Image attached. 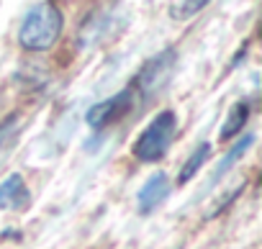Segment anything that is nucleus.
Listing matches in <instances>:
<instances>
[{
	"label": "nucleus",
	"mask_w": 262,
	"mask_h": 249,
	"mask_svg": "<svg viewBox=\"0 0 262 249\" xmlns=\"http://www.w3.org/2000/svg\"><path fill=\"white\" fill-rule=\"evenodd\" d=\"M62 34V13L52 3H36L21 21L18 44L29 52H47Z\"/></svg>",
	"instance_id": "nucleus-1"
},
{
	"label": "nucleus",
	"mask_w": 262,
	"mask_h": 249,
	"mask_svg": "<svg viewBox=\"0 0 262 249\" xmlns=\"http://www.w3.org/2000/svg\"><path fill=\"white\" fill-rule=\"evenodd\" d=\"M175 131H178V118L172 110H162L157 113L152 121H149V126L139 134V139L134 142V157L139 162H160L172 139H175Z\"/></svg>",
	"instance_id": "nucleus-2"
},
{
	"label": "nucleus",
	"mask_w": 262,
	"mask_h": 249,
	"mask_svg": "<svg viewBox=\"0 0 262 249\" xmlns=\"http://www.w3.org/2000/svg\"><path fill=\"white\" fill-rule=\"evenodd\" d=\"M175 59H178V52H175L172 47L165 49V52H160L157 57H152V59L139 70L137 82L131 85V87H134V93H142L144 98H149L152 93H157V90L170 80V75H172V70H175Z\"/></svg>",
	"instance_id": "nucleus-3"
},
{
	"label": "nucleus",
	"mask_w": 262,
	"mask_h": 249,
	"mask_svg": "<svg viewBox=\"0 0 262 249\" xmlns=\"http://www.w3.org/2000/svg\"><path fill=\"white\" fill-rule=\"evenodd\" d=\"M131 108H134V87H126V90H121L118 95L95 103V105L88 110L85 118H88V123H90L93 129H103V126H108V123L118 121V118H121L123 113H128Z\"/></svg>",
	"instance_id": "nucleus-4"
},
{
	"label": "nucleus",
	"mask_w": 262,
	"mask_h": 249,
	"mask_svg": "<svg viewBox=\"0 0 262 249\" xmlns=\"http://www.w3.org/2000/svg\"><path fill=\"white\" fill-rule=\"evenodd\" d=\"M170 190H172L170 177H167L165 172H155V175L139 188V193H137V206H139V211H142V213H152L160 203L167 200Z\"/></svg>",
	"instance_id": "nucleus-5"
},
{
	"label": "nucleus",
	"mask_w": 262,
	"mask_h": 249,
	"mask_svg": "<svg viewBox=\"0 0 262 249\" xmlns=\"http://www.w3.org/2000/svg\"><path fill=\"white\" fill-rule=\"evenodd\" d=\"M31 206V193L18 172L8 175L0 183V208L6 211H26Z\"/></svg>",
	"instance_id": "nucleus-6"
},
{
	"label": "nucleus",
	"mask_w": 262,
	"mask_h": 249,
	"mask_svg": "<svg viewBox=\"0 0 262 249\" xmlns=\"http://www.w3.org/2000/svg\"><path fill=\"white\" fill-rule=\"evenodd\" d=\"M108 29H111V31L116 29L113 13H95V16L88 18L85 26L80 29V44H82V47H95V44H100Z\"/></svg>",
	"instance_id": "nucleus-7"
},
{
	"label": "nucleus",
	"mask_w": 262,
	"mask_h": 249,
	"mask_svg": "<svg viewBox=\"0 0 262 249\" xmlns=\"http://www.w3.org/2000/svg\"><path fill=\"white\" fill-rule=\"evenodd\" d=\"M252 144H254V137H252V134H247L242 142H236V144L226 152V157L219 162V167H216V170H213V175H211V188H213V185H216V183H219V180H221V177H224L234 165H236V160H242V157H244V152H247Z\"/></svg>",
	"instance_id": "nucleus-8"
},
{
	"label": "nucleus",
	"mask_w": 262,
	"mask_h": 249,
	"mask_svg": "<svg viewBox=\"0 0 262 249\" xmlns=\"http://www.w3.org/2000/svg\"><path fill=\"white\" fill-rule=\"evenodd\" d=\"M247 118H249V103H236V105L231 108L229 118L224 121V129L219 131V139H221V142H229L231 137H236V134L242 131V126L247 123Z\"/></svg>",
	"instance_id": "nucleus-9"
},
{
	"label": "nucleus",
	"mask_w": 262,
	"mask_h": 249,
	"mask_svg": "<svg viewBox=\"0 0 262 249\" xmlns=\"http://www.w3.org/2000/svg\"><path fill=\"white\" fill-rule=\"evenodd\" d=\"M208 154H211V144H201L188 160H185V165L180 167V172H178V183L180 185H185L188 180H193L195 177V172L201 170V165L208 160Z\"/></svg>",
	"instance_id": "nucleus-10"
},
{
	"label": "nucleus",
	"mask_w": 262,
	"mask_h": 249,
	"mask_svg": "<svg viewBox=\"0 0 262 249\" xmlns=\"http://www.w3.org/2000/svg\"><path fill=\"white\" fill-rule=\"evenodd\" d=\"M16 134H18V116L11 113V116H6L3 121H0V157L8 152V147L13 144Z\"/></svg>",
	"instance_id": "nucleus-11"
},
{
	"label": "nucleus",
	"mask_w": 262,
	"mask_h": 249,
	"mask_svg": "<svg viewBox=\"0 0 262 249\" xmlns=\"http://www.w3.org/2000/svg\"><path fill=\"white\" fill-rule=\"evenodd\" d=\"M208 6V0H183V3H178L172 11H170V16L175 18V21H185V18H193L201 8H206Z\"/></svg>",
	"instance_id": "nucleus-12"
}]
</instances>
